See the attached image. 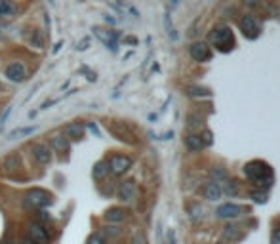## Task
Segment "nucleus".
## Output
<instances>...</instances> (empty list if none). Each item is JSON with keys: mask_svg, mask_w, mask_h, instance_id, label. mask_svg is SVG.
<instances>
[{"mask_svg": "<svg viewBox=\"0 0 280 244\" xmlns=\"http://www.w3.org/2000/svg\"><path fill=\"white\" fill-rule=\"evenodd\" d=\"M244 174H246V177L254 183V185L263 187V189L271 187V183H273V170H271V166H269V164H265V162H261V160L248 162V164H246V168H244Z\"/></svg>", "mask_w": 280, "mask_h": 244, "instance_id": "nucleus-1", "label": "nucleus"}, {"mask_svg": "<svg viewBox=\"0 0 280 244\" xmlns=\"http://www.w3.org/2000/svg\"><path fill=\"white\" fill-rule=\"evenodd\" d=\"M210 40L211 44L217 50H221V52L233 50V44H234V38H233V33L229 31V27H217V29H213L210 35Z\"/></svg>", "mask_w": 280, "mask_h": 244, "instance_id": "nucleus-2", "label": "nucleus"}, {"mask_svg": "<svg viewBox=\"0 0 280 244\" xmlns=\"http://www.w3.org/2000/svg\"><path fill=\"white\" fill-rule=\"evenodd\" d=\"M25 202H27L31 208L42 210V208H46V206H50L53 202V198L48 191L36 187V189H33V191H29L25 195Z\"/></svg>", "mask_w": 280, "mask_h": 244, "instance_id": "nucleus-3", "label": "nucleus"}, {"mask_svg": "<svg viewBox=\"0 0 280 244\" xmlns=\"http://www.w3.org/2000/svg\"><path fill=\"white\" fill-rule=\"evenodd\" d=\"M105 162L109 166V172L113 175H124L132 168V158L126 155H111Z\"/></svg>", "mask_w": 280, "mask_h": 244, "instance_id": "nucleus-4", "label": "nucleus"}, {"mask_svg": "<svg viewBox=\"0 0 280 244\" xmlns=\"http://www.w3.org/2000/svg\"><path fill=\"white\" fill-rule=\"evenodd\" d=\"M27 237L35 244H50L48 229L42 225V223H38V221H31L27 225Z\"/></svg>", "mask_w": 280, "mask_h": 244, "instance_id": "nucleus-5", "label": "nucleus"}, {"mask_svg": "<svg viewBox=\"0 0 280 244\" xmlns=\"http://www.w3.org/2000/svg\"><path fill=\"white\" fill-rule=\"evenodd\" d=\"M29 151H31V157L35 158V162L40 166H46L52 162V149L46 143H33Z\"/></svg>", "mask_w": 280, "mask_h": 244, "instance_id": "nucleus-6", "label": "nucleus"}, {"mask_svg": "<svg viewBox=\"0 0 280 244\" xmlns=\"http://www.w3.org/2000/svg\"><path fill=\"white\" fill-rule=\"evenodd\" d=\"M136 193H138V185L134 179H126L118 185L117 189V196L122 200V202H132L136 198Z\"/></svg>", "mask_w": 280, "mask_h": 244, "instance_id": "nucleus-7", "label": "nucleus"}, {"mask_svg": "<svg viewBox=\"0 0 280 244\" xmlns=\"http://www.w3.org/2000/svg\"><path fill=\"white\" fill-rule=\"evenodd\" d=\"M240 31H242L244 36H248V38H256V36L259 35L261 27H259L257 19L254 18V16H244V18L240 19Z\"/></svg>", "mask_w": 280, "mask_h": 244, "instance_id": "nucleus-8", "label": "nucleus"}, {"mask_svg": "<svg viewBox=\"0 0 280 244\" xmlns=\"http://www.w3.org/2000/svg\"><path fill=\"white\" fill-rule=\"evenodd\" d=\"M6 76L10 80H14V82H23L27 78V69H25V65L21 61H14V63H10L6 67Z\"/></svg>", "mask_w": 280, "mask_h": 244, "instance_id": "nucleus-9", "label": "nucleus"}, {"mask_svg": "<svg viewBox=\"0 0 280 244\" xmlns=\"http://www.w3.org/2000/svg\"><path fill=\"white\" fill-rule=\"evenodd\" d=\"M48 147L55 153H59V155H67L70 149V141L63 134H53V136H50V145Z\"/></svg>", "mask_w": 280, "mask_h": 244, "instance_id": "nucleus-10", "label": "nucleus"}, {"mask_svg": "<svg viewBox=\"0 0 280 244\" xmlns=\"http://www.w3.org/2000/svg\"><path fill=\"white\" fill-rule=\"evenodd\" d=\"M63 136L69 141H80L84 136H86V128L78 122H72V124H67L63 128Z\"/></svg>", "mask_w": 280, "mask_h": 244, "instance_id": "nucleus-11", "label": "nucleus"}, {"mask_svg": "<svg viewBox=\"0 0 280 244\" xmlns=\"http://www.w3.org/2000/svg\"><path fill=\"white\" fill-rule=\"evenodd\" d=\"M246 212L244 206H236V204H223V206H219L217 208V218H221V220H233V218H238V216H242Z\"/></svg>", "mask_w": 280, "mask_h": 244, "instance_id": "nucleus-12", "label": "nucleus"}, {"mask_svg": "<svg viewBox=\"0 0 280 244\" xmlns=\"http://www.w3.org/2000/svg\"><path fill=\"white\" fill-rule=\"evenodd\" d=\"M191 57H193L194 61H198V63L208 61V59H210V48H208V44H204V42H194L193 46H191Z\"/></svg>", "mask_w": 280, "mask_h": 244, "instance_id": "nucleus-13", "label": "nucleus"}, {"mask_svg": "<svg viewBox=\"0 0 280 244\" xmlns=\"http://www.w3.org/2000/svg\"><path fill=\"white\" fill-rule=\"evenodd\" d=\"M107 128H109V130H111V132H113V134H115L118 140L130 141V143L134 141V140H132V134L128 132V128L124 126L122 122H107Z\"/></svg>", "mask_w": 280, "mask_h": 244, "instance_id": "nucleus-14", "label": "nucleus"}, {"mask_svg": "<svg viewBox=\"0 0 280 244\" xmlns=\"http://www.w3.org/2000/svg\"><path fill=\"white\" fill-rule=\"evenodd\" d=\"M19 164H21V158L18 153H10L2 158V170L4 172H18Z\"/></svg>", "mask_w": 280, "mask_h": 244, "instance_id": "nucleus-15", "label": "nucleus"}, {"mask_svg": "<svg viewBox=\"0 0 280 244\" xmlns=\"http://www.w3.org/2000/svg\"><path fill=\"white\" fill-rule=\"evenodd\" d=\"M240 239V227L238 225H233V223H229L225 229H223V235H221V243H236Z\"/></svg>", "mask_w": 280, "mask_h": 244, "instance_id": "nucleus-16", "label": "nucleus"}, {"mask_svg": "<svg viewBox=\"0 0 280 244\" xmlns=\"http://www.w3.org/2000/svg\"><path fill=\"white\" fill-rule=\"evenodd\" d=\"M103 218H105V221H109V223H120V221H124L126 220V210L124 208H109L103 214Z\"/></svg>", "mask_w": 280, "mask_h": 244, "instance_id": "nucleus-17", "label": "nucleus"}, {"mask_svg": "<svg viewBox=\"0 0 280 244\" xmlns=\"http://www.w3.org/2000/svg\"><path fill=\"white\" fill-rule=\"evenodd\" d=\"M204 195H206L208 200H219V196H221V187H219L215 181H210V183H206V187H204Z\"/></svg>", "mask_w": 280, "mask_h": 244, "instance_id": "nucleus-18", "label": "nucleus"}, {"mask_svg": "<svg viewBox=\"0 0 280 244\" xmlns=\"http://www.w3.org/2000/svg\"><path fill=\"white\" fill-rule=\"evenodd\" d=\"M18 6L12 0H0V18H12L16 14Z\"/></svg>", "mask_w": 280, "mask_h": 244, "instance_id": "nucleus-19", "label": "nucleus"}, {"mask_svg": "<svg viewBox=\"0 0 280 244\" xmlns=\"http://www.w3.org/2000/svg\"><path fill=\"white\" fill-rule=\"evenodd\" d=\"M185 145H187L189 151H200L204 147V140L200 136H196V134H191V136L185 138Z\"/></svg>", "mask_w": 280, "mask_h": 244, "instance_id": "nucleus-20", "label": "nucleus"}, {"mask_svg": "<svg viewBox=\"0 0 280 244\" xmlns=\"http://www.w3.org/2000/svg\"><path fill=\"white\" fill-rule=\"evenodd\" d=\"M95 35H97V38H101L107 46H111L113 50L117 48V35H115L113 31H111V33H105L103 29H99V27H97V29H95Z\"/></svg>", "mask_w": 280, "mask_h": 244, "instance_id": "nucleus-21", "label": "nucleus"}, {"mask_svg": "<svg viewBox=\"0 0 280 244\" xmlns=\"http://www.w3.org/2000/svg\"><path fill=\"white\" fill-rule=\"evenodd\" d=\"M105 175H109V166H107L105 160H101V162H97V164L93 166V179L101 181Z\"/></svg>", "mask_w": 280, "mask_h": 244, "instance_id": "nucleus-22", "label": "nucleus"}, {"mask_svg": "<svg viewBox=\"0 0 280 244\" xmlns=\"http://www.w3.org/2000/svg\"><path fill=\"white\" fill-rule=\"evenodd\" d=\"M210 177H211V181H225L229 177V174H227V170L225 168H219V166H215V168H211L210 170Z\"/></svg>", "mask_w": 280, "mask_h": 244, "instance_id": "nucleus-23", "label": "nucleus"}, {"mask_svg": "<svg viewBox=\"0 0 280 244\" xmlns=\"http://www.w3.org/2000/svg\"><path fill=\"white\" fill-rule=\"evenodd\" d=\"M189 216H191V220H193V221H198V220H202V218H204V208H202L200 204H196V202H194V204L189 206Z\"/></svg>", "mask_w": 280, "mask_h": 244, "instance_id": "nucleus-24", "label": "nucleus"}, {"mask_svg": "<svg viewBox=\"0 0 280 244\" xmlns=\"http://www.w3.org/2000/svg\"><path fill=\"white\" fill-rule=\"evenodd\" d=\"M223 183V193L225 195H236L238 193V183H234L233 179H225V181H221Z\"/></svg>", "mask_w": 280, "mask_h": 244, "instance_id": "nucleus-25", "label": "nucleus"}, {"mask_svg": "<svg viewBox=\"0 0 280 244\" xmlns=\"http://www.w3.org/2000/svg\"><path fill=\"white\" fill-rule=\"evenodd\" d=\"M86 244H107V237L101 231H95L93 235H90V239L86 241Z\"/></svg>", "mask_w": 280, "mask_h": 244, "instance_id": "nucleus-26", "label": "nucleus"}, {"mask_svg": "<svg viewBox=\"0 0 280 244\" xmlns=\"http://www.w3.org/2000/svg\"><path fill=\"white\" fill-rule=\"evenodd\" d=\"M252 200L257 204H265L267 202V195L265 193H252Z\"/></svg>", "mask_w": 280, "mask_h": 244, "instance_id": "nucleus-27", "label": "nucleus"}, {"mask_svg": "<svg viewBox=\"0 0 280 244\" xmlns=\"http://www.w3.org/2000/svg\"><path fill=\"white\" fill-rule=\"evenodd\" d=\"M101 233H103L105 237H117V235H120V229H118V227H105Z\"/></svg>", "mask_w": 280, "mask_h": 244, "instance_id": "nucleus-28", "label": "nucleus"}, {"mask_svg": "<svg viewBox=\"0 0 280 244\" xmlns=\"http://www.w3.org/2000/svg\"><path fill=\"white\" fill-rule=\"evenodd\" d=\"M166 29H168V35H170V38L172 40H175V31H174V25H172V19H170V16H166Z\"/></svg>", "mask_w": 280, "mask_h": 244, "instance_id": "nucleus-29", "label": "nucleus"}, {"mask_svg": "<svg viewBox=\"0 0 280 244\" xmlns=\"http://www.w3.org/2000/svg\"><path fill=\"white\" fill-rule=\"evenodd\" d=\"M271 244H280V227H277L273 231V239H271Z\"/></svg>", "mask_w": 280, "mask_h": 244, "instance_id": "nucleus-30", "label": "nucleus"}, {"mask_svg": "<svg viewBox=\"0 0 280 244\" xmlns=\"http://www.w3.org/2000/svg\"><path fill=\"white\" fill-rule=\"evenodd\" d=\"M132 244H147V243H145V237L140 233V235H136V237L132 239Z\"/></svg>", "mask_w": 280, "mask_h": 244, "instance_id": "nucleus-31", "label": "nucleus"}, {"mask_svg": "<svg viewBox=\"0 0 280 244\" xmlns=\"http://www.w3.org/2000/svg\"><path fill=\"white\" fill-rule=\"evenodd\" d=\"M19 244H35V243H33V241H31L27 235H23V237H21V241H19Z\"/></svg>", "mask_w": 280, "mask_h": 244, "instance_id": "nucleus-32", "label": "nucleus"}, {"mask_svg": "<svg viewBox=\"0 0 280 244\" xmlns=\"http://www.w3.org/2000/svg\"><path fill=\"white\" fill-rule=\"evenodd\" d=\"M244 4L246 6H254V8H256V6H259V0H244Z\"/></svg>", "mask_w": 280, "mask_h": 244, "instance_id": "nucleus-33", "label": "nucleus"}, {"mask_svg": "<svg viewBox=\"0 0 280 244\" xmlns=\"http://www.w3.org/2000/svg\"><path fill=\"white\" fill-rule=\"evenodd\" d=\"M170 2H172V4H175V2H177V0H170Z\"/></svg>", "mask_w": 280, "mask_h": 244, "instance_id": "nucleus-34", "label": "nucleus"}]
</instances>
